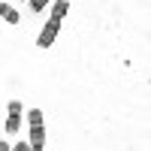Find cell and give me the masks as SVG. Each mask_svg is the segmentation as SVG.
<instances>
[{"label":"cell","instance_id":"obj_9","mask_svg":"<svg viewBox=\"0 0 151 151\" xmlns=\"http://www.w3.org/2000/svg\"><path fill=\"white\" fill-rule=\"evenodd\" d=\"M0 9H3V0H0Z\"/></svg>","mask_w":151,"mask_h":151},{"label":"cell","instance_id":"obj_1","mask_svg":"<svg viewBox=\"0 0 151 151\" xmlns=\"http://www.w3.org/2000/svg\"><path fill=\"white\" fill-rule=\"evenodd\" d=\"M27 124H30V151H45V118H42V112L30 109Z\"/></svg>","mask_w":151,"mask_h":151},{"label":"cell","instance_id":"obj_8","mask_svg":"<svg viewBox=\"0 0 151 151\" xmlns=\"http://www.w3.org/2000/svg\"><path fill=\"white\" fill-rule=\"evenodd\" d=\"M0 151H12V145L9 142H0Z\"/></svg>","mask_w":151,"mask_h":151},{"label":"cell","instance_id":"obj_2","mask_svg":"<svg viewBox=\"0 0 151 151\" xmlns=\"http://www.w3.org/2000/svg\"><path fill=\"white\" fill-rule=\"evenodd\" d=\"M58 30H60V18H52V15H48L45 27L40 30V36H36V48H52V42L58 40Z\"/></svg>","mask_w":151,"mask_h":151},{"label":"cell","instance_id":"obj_7","mask_svg":"<svg viewBox=\"0 0 151 151\" xmlns=\"http://www.w3.org/2000/svg\"><path fill=\"white\" fill-rule=\"evenodd\" d=\"M12 151H30V142L24 145V142H18V145H12Z\"/></svg>","mask_w":151,"mask_h":151},{"label":"cell","instance_id":"obj_5","mask_svg":"<svg viewBox=\"0 0 151 151\" xmlns=\"http://www.w3.org/2000/svg\"><path fill=\"white\" fill-rule=\"evenodd\" d=\"M0 15H3L9 24H18V12L12 9V6H6V3H3V9H0Z\"/></svg>","mask_w":151,"mask_h":151},{"label":"cell","instance_id":"obj_3","mask_svg":"<svg viewBox=\"0 0 151 151\" xmlns=\"http://www.w3.org/2000/svg\"><path fill=\"white\" fill-rule=\"evenodd\" d=\"M18 127H21V103L12 100V103H9V118H6V130L18 133Z\"/></svg>","mask_w":151,"mask_h":151},{"label":"cell","instance_id":"obj_4","mask_svg":"<svg viewBox=\"0 0 151 151\" xmlns=\"http://www.w3.org/2000/svg\"><path fill=\"white\" fill-rule=\"evenodd\" d=\"M67 12H70V3H67V0H52V18H60V21H64Z\"/></svg>","mask_w":151,"mask_h":151},{"label":"cell","instance_id":"obj_6","mask_svg":"<svg viewBox=\"0 0 151 151\" xmlns=\"http://www.w3.org/2000/svg\"><path fill=\"white\" fill-rule=\"evenodd\" d=\"M48 3H52V0H30V9H33V12H42Z\"/></svg>","mask_w":151,"mask_h":151}]
</instances>
